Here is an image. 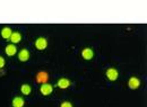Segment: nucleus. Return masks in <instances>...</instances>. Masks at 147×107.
Instances as JSON below:
<instances>
[{
	"label": "nucleus",
	"mask_w": 147,
	"mask_h": 107,
	"mask_svg": "<svg viewBox=\"0 0 147 107\" xmlns=\"http://www.w3.org/2000/svg\"><path fill=\"white\" fill-rule=\"evenodd\" d=\"M82 56H83V59H85V60H87V61L92 60L93 56H94V51H93V49H91V47H85V49L82 51Z\"/></svg>",
	"instance_id": "9"
},
{
	"label": "nucleus",
	"mask_w": 147,
	"mask_h": 107,
	"mask_svg": "<svg viewBox=\"0 0 147 107\" xmlns=\"http://www.w3.org/2000/svg\"><path fill=\"white\" fill-rule=\"evenodd\" d=\"M128 86L130 89L136 90L139 88L140 86V80L137 78V77H130L128 80Z\"/></svg>",
	"instance_id": "5"
},
{
	"label": "nucleus",
	"mask_w": 147,
	"mask_h": 107,
	"mask_svg": "<svg viewBox=\"0 0 147 107\" xmlns=\"http://www.w3.org/2000/svg\"><path fill=\"white\" fill-rule=\"evenodd\" d=\"M53 86L52 85H50V84H43V85H41V87H40V92L43 95V96H49V95H51L52 92H53Z\"/></svg>",
	"instance_id": "4"
},
{
	"label": "nucleus",
	"mask_w": 147,
	"mask_h": 107,
	"mask_svg": "<svg viewBox=\"0 0 147 107\" xmlns=\"http://www.w3.org/2000/svg\"><path fill=\"white\" fill-rule=\"evenodd\" d=\"M25 105V99L23 97H19V96H16L14 97L13 102H11V106L13 107H24Z\"/></svg>",
	"instance_id": "10"
},
{
	"label": "nucleus",
	"mask_w": 147,
	"mask_h": 107,
	"mask_svg": "<svg viewBox=\"0 0 147 107\" xmlns=\"http://www.w3.org/2000/svg\"><path fill=\"white\" fill-rule=\"evenodd\" d=\"M20 92H22L23 95L27 96V95H30V94L32 92V87H31L28 84H23V85L20 86Z\"/></svg>",
	"instance_id": "13"
},
{
	"label": "nucleus",
	"mask_w": 147,
	"mask_h": 107,
	"mask_svg": "<svg viewBox=\"0 0 147 107\" xmlns=\"http://www.w3.org/2000/svg\"><path fill=\"white\" fill-rule=\"evenodd\" d=\"M17 56L20 62H27L30 59V51L27 49H22L17 54Z\"/></svg>",
	"instance_id": "6"
},
{
	"label": "nucleus",
	"mask_w": 147,
	"mask_h": 107,
	"mask_svg": "<svg viewBox=\"0 0 147 107\" xmlns=\"http://www.w3.org/2000/svg\"><path fill=\"white\" fill-rule=\"evenodd\" d=\"M105 76L110 81H115L119 78V71L115 68H109L105 72Z\"/></svg>",
	"instance_id": "3"
},
{
	"label": "nucleus",
	"mask_w": 147,
	"mask_h": 107,
	"mask_svg": "<svg viewBox=\"0 0 147 107\" xmlns=\"http://www.w3.org/2000/svg\"><path fill=\"white\" fill-rule=\"evenodd\" d=\"M11 34H13V31H11L10 27H3L1 29V37L5 38V39H9Z\"/></svg>",
	"instance_id": "12"
},
{
	"label": "nucleus",
	"mask_w": 147,
	"mask_h": 107,
	"mask_svg": "<svg viewBox=\"0 0 147 107\" xmlns=\"http://www.w3.org/2000/svg\"><path fill=\"white\" fill-rule=\"evenodd\" d=\"M34 44H35V47H36L37 50L43 51L48 46V41H47L45 37H37L36 39H35V43Z\"/></svg>",
	"instance_id": "2"
},
{
	"label": "nucleus",
	"mask_w": 147,
	"mask_h": 107,
	"mask_svg": "<svg viewBox=\"0 0 147 107\" xmlns=\"http://www.w3.org/2000/svg\"><path fill=\"white\" fill-rule=\"evenodd\" d=\"M60 107H74V106L70 102H62L60 104Z\"/></svg>",
	"instance_id": "15"
},
{
	"label": "nucleus",
	"mask_w": 147,
	"mask_h": 107,
	"mask_svg": "<svg viewBox=\"0 0 147 107\" xmlns=\"http://www.w3.org/2000/svg\"><path fill=\"white\" fill-rule=\"evenodd\" d=\"M9 39H10L11 44H15L16 45L17 43H19L22 41V34L19 32H13V34H11Z\"/></svg>",
	"instance_id": "11"
},
{
	"label": "nucleus",
	"mask_w": 147,
	"mask_h": 107,
	"mask_svg": "<svg viewBox=\"0 0 147 107\" xmlns=\"http://www.w3.org/2000/svg\"><path fill=\"white\" fill-rule=\"evenodd\" d=\"M35 79H36V82L40 85H43V84H48L49 81V73L47 71H38L35 76Z\"/></svg>",
	"instance_id": "1"
},
{
	"label": "nucleus",
	"mask_w": 147,
	"mask_h": 107,
	"mask_svg": "<svg viewBox=\"0 0 147 107\" xmlns=\"http://www.w3.org/2000/svg\"><path fill=\"white\" fill-rule=\"evenodd\" d=\"M71 85V81L67 78H60L57 82V86L60 88V89H67L69 86Z\"/></svg>",
	"instance_id": "7"
},
{
	"label": "nucleus",
	"mask_w": 147,
	"mask_h": 107,
	"mask_svg": "<svg viewBox=\"0 0 147 107\" xmlns=\"http://www.w3.org/2000/svg\"><path fill=\"white\" fill-rule=\"evenodd\" d=\"M5 53L7 54L8 56H14L17 53V46L15 44H8L6 47H5Z\"/></svg>",
	"instance_id": "8"
},
{
	"label": "nucleus",
	"mask_w": 147,
	"mask_h": 107,
	"mask_svg": "<svg viewBox=\"0 0 147 107\" xmlns=\"http://www.w3.org/2000/svg\"><path fill=\"white\" fill-rule=\"evenodd\" d=\"M5 66H6V60H5V58H3V56H1V55H0V69L5 68Z\"/></svg>",
	"instance_id": "14"
}]
</instances>
